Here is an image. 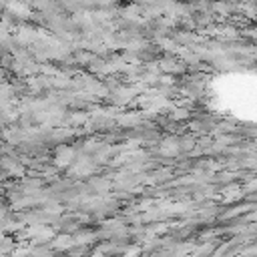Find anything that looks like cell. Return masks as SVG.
Instances as JSON below:
<instances>
[{
    "label": "cell",
    "mask_w": 257,
    "mask_h": 257,
    "mask_svg": "<svg viewBox=\"0 0 257 257\" xmlns=\"http://www.w3.org/2000/svg\"><path fill=\"white\" fill-rule=\"evenodd\" d=\"M241 82H237L241 86V92H235V100L241 106V114H249V116H257V78H239Z\"/></svg>",
    "instance_id": "1"
},
{
    "label": "cell",
    "mask_w": 257,
    "mask_h": 257,
    "mask_svg": "<svg viewBox=\"0 0 257 257\" xmlns=\"http://www.w3.org/2000/svg\"><path fill=\"white\" fill-rule=\"evenodd\" d=\"M0 80H2V70H0Z\"/></svg>",
    "instance_id": "2"
}]
</instances>
